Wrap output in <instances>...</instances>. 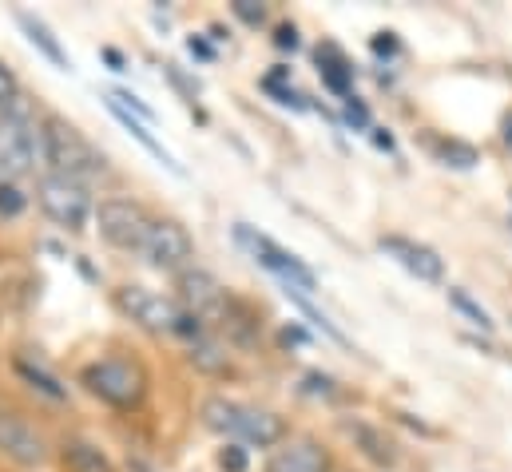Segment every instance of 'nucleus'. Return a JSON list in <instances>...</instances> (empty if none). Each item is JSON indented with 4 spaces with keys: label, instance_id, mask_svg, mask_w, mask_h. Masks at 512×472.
I'll return each instance as SVG.
<instances>
[{
    "label": "nucleus",
    "instance_id": "nucleus-1",
    "mask_svg": "<svg viewBox=\"0 0 512 472\" xmlns=\"http://www.w3.org/2000/svg\"><path fill=\"white\" fill-rule=\"evenodd\" d=\"M40 159H44L48 175H64L76 183H88L108 171L104 151L72 119L56 116V112L40 119Z\"/></svg>",
    "mask_w": 512,
    "mask_h": 472
},
{
    "label": "nucleus",
    "instance_id": "nucleus-2",
    "mask_svg": "<svg viewBox=\"0 0 512 472\" xmlns=\"http://www.w3.org/2000/svg\"><path fill=\"white\" fill-rule=\"evenodd\" d=\"M116 306H120V314L131 318L139 330L159 334V338H187V342H199L203 334H211V330L203 326V318H195V314H187V310L179 306V298L159 294V290H147V286H135V282L116 290Z\"/></svg>",
    "mask_w": 512,
    "mask_h": 472
},
{
    "label": "nucleus",
    "instance_id": "nucleus-3",
    "mask_svg": "<svg viewBox=\"0 0 512 472\" xmlns=\"http://www.w3.org/2000/svg\"><path fill=\"white\" fill-rule=\"evenodd\" d=\"M80 385L112 409H139L147 401L151 377L135 357H100L80 369Z\"/></svg>",
    "mask_w": 512,
    "mask_h": 472
},
{
    "label": "nucleus",
    "instance_id": "nucleus-4",
    "mask_svg": "<svg viewBox=\"0 0 512 472\" xmlns=\"http://www.w3.org/2000/svg\"><path fill=\"white\" fill-rule=\"evenodd\" d=\"M36 155H40V123L32 119V108L20 96L8 112H0V183H16L32 175Z\"/></svg>",
    "mask_w": 512,
    "mask_h": 472
},
{
    "label": "nucleus",
    "instance_id": "nucleus-5",
    "mask_svg": "<svg viewBox=\"0 0 512 472\" xmlns=\"http://www.w3.org/2000/svg\"><path fill=\"white\" fill-rule=\"evenodd\" d=\"M36 203L68 235L88 231V223L96 219V203H92L88 183H76V179H64V175H40L36 179Z\"/></svg>",
    "mask_w": 512,
    "mask_h": 472
},
{
    "label": "nucleus",
    "instance_id": "nucleus-6",
    "mask_svg": "<svg viewBox=\"0 0 512 472\" xmlns=\"http://www.w3.org/2000/svg\"><path fill=\"white\" fill-rule=\"evenodd\" d=\"M235 238L255 254L258 266H266L282 286H294V290H302V294H310L314 286H318V278H314V270L298 258V254H290L286 246H278L270 235H258L255 227H247V223H235Z\"/></svg>",
    "mask_w": 512,
    "mask_h": 472
},
{
    "label": "nucleus",
    "instance_id": "nucleus-7",
    "mask_svg": "<svg viewBox=\"0 0 512 472\" xmlns=\"http://www.w3.org/2000/svg\"><path fill=\"white\" fill-rule=\"evenodd\" d=\"M151 215L143 203L135 199H104L96 207V231L108 246L116 250H128V254H139L143 242H147V231H151Z\"/></svg>",
    "mask_w": 512,
    "mask_h": 472
},
{
    "label": "nucleus",
    "instance_id": "nucleus-8",
    "mask_svg": "<svg viewBox=\"0 0 512 472\" xmlns=\"http://www.w3.org/2000/svg\"><path fill=\"white\" fill-rule=\"evenodd\" d=\"M139 254H143V262L151 270L179 278L187 266H195V238L179 219H155Z\"/></svg>",
    "mask_w": 512,
    "mask_h": 472
},
{
    "label": "nucleus",
    "instance_id": "nucleus-9",
    "mask_svg": "<svg viewBox=\"0 0 512 472\" xmlns=\"http://www.w3.org/2000/svg\"><path fill=\"white\" fill-rule=\"evenodd\" d=\"M0 457L16 469H40L48 465V437L16 409H0Z\"/></svg>",
    "mask_w": 512,
    "mask_h": 472
},
{
    "label": "nucleus",
    "instance_id": "nucleus-10",
    "mask_svg": "<svg viewBox=\"0 0 512 472\" xmlns=\"http://www.w3.org/2000/svg\"><path fill=\"white\" fill-rule=\"evenodd\" d=\"M175 298H179V306H183L187 314L203 318V326H207V322L219 314V306L227 302V286H223L211 270L187 266V270L175 278Z\"/></svg>",
    "mask_w": 512,
    "mask_h": 472
},
{
    "label": "nucleus",
    "instance_id": "nucleus-11",
    "mask_svg": "<svg viewBox=\"0 0 512 472\" xmlns=\"http://www.w3.org/2000/svg\"><path fill=\"white\" fill-rule=\"evenodd\" d=\"M207 330L223 342V346H243V350H251L258 342V330H262V322H258V310L251 302H243V298H235V294H227V302L219 306V314L207 322Z\"/></svg>",
    "mask_w": 512,
    "mask_h": 472
},
{
    "label": "nucleus",
    "instance_id": "nucleus-12",
    "mask_svg": "<svg viewBox=\"0 0 512 472\" xmlns=\"http://www.w3.org/2000/svg\"><path fill=\"white\" fill-rule=\"evenodd\" d=\"M378 246H382L401 270H409L417 282L437 286V282L445 278V258H441L433 246H425V242H413V238H401V235H382Z\"/></svg>",
    "mask_w": 512,
    "mask_h": 472
},
{
    "label": "nucleus",
    "instance_id": "nucleus-13",
    "mask_svg": "<svg viewBox=\"0 0 512 472\" xmlns=\"http://www.w3.org/2000/svg\"><path fill=\"white\" fill-rule=\"evenodd\" d=\"M266 472H330V453L318 437H290L270 453Z\"/></svg>",
    "mask_w": 512,
    "mask_h": 472
},
{
    "label": "nucleus",
    "instance_id": "nucleus-14",
    "mask_svg": "<svg viewBox=\"0 0 512 472\" xmlns=\"http://www.w3.org/2000/svg\"><path fill=\"white\" fill-rule=\"evenodd\" d=\"M286 421L274 413V409H258V405H243L239 409V425H235V437L231 441H239V445H247V449H274V445H282L286 441Z\"/></svg>",
    "mask_w": 512,
    "mask_h": 472
},
{
    "label": "nucleus",
    "instance_id": "nucleus-15",
    "mask_svg": "<svg viewBox=\"0 0 512 472\" xmlns=\"http://www.w3.org/2000/svg\"><path fill=\"white\" fill-rule=\"evenodd\" d=\"M16 24H20V32L28 36V44L52 64V68H60V72H72V56L64 52V44L56 40V32L36 16V12H24V8H16Z\"/></svg>",
    "mask_w": 512,
    "mask_h": 472
},
{
    "label": "nucleus",
    "instance_id": "nucleus-16",
    "mask_svg": "<svg viewBox=\"0 0 512 472\" xmlns=\"http://www.w3.org/2000/svg\"><path fill=\"white\" fill-rule=\"evenodd\" d=\"M104 104H108V112H112V116L120 119V127L128 131L131 139H139V143H143V147H147V151H151V155H155V159H159V163H163V167H167L171 175H179V179L187 175V171H183V167L175 163V155H171V151H167V147H163V143H159V139H155V135L147 131V123H143V119H135L131 112H124V108H120L116 100H108V96H104Z\"/></svg>",
    "mask_w": 512,
    "mask_h": 472
},
{
    "label": "nucleus",
    "instance_id": "nucleus-17",
    "mask_svg": "<svg viewBox=\"0 0 512 472\" xmlns=\"http://www.w3.org/2000/svg\"><path fill=\"white\" fill-rule=\"evenodd\" d=\"M346 429V437L374 461V465H382V469H393V461H397V449H393V441L385 437L382 429H374V425H366V421H346L342 425Z\"/></svg>",
    "mask_w": 512,
    "mask_h": 472
},
{
    "label": "nucleus",
    "instance_id": "nucleus-18",
    "mask_svg": "<svg viewBox=\"0 0 512 472\" xmlns=\"http://www.w3.org/2000/svg\"><path fill=\"white\" fill-rule=\"evenodd\" d=\"M318 76H322V84L334 92V96H354L350 92V80H354V68H350V60L334 48V44H322L318 48Z\"/></svg>",
    "mask_w": 512,
    "mask_h": 472
},
{
    "label": "nucleus",
    "instance_id": "nucleus-19",
    "mask_svg": "<svg viewBox=\"0 0 512 472\" xmlns=\"http://www.w3.org/2000/svg\"><path fill=\"white\" fill-rule=\"evenodd\" d=\"M191 365L199 369V373H211V377H219V373H231V354H227V346L215 338V334H203L199 342H191Z\"/></svg>",
    "mask_w": 512,
    "mask_h": 472
},
{
    "label": "nucleus",
    "instance_id": "nucleus-20",
    "mask_svg": "<svg viewBox=\"0 0 512 472\" xmlns=\"http://www.w3.org/2000/svg\"><path fill=\"white\" fill-rule=\"evenodd\" d=\"M12 369L40 393V397H48V401H64L68 397V389H64V381L56 377V373H48L40 361H28V357H12Z\"/></svg>",
    "mask_w": 512,
    "mask_h": 472
},
{
    "label": "nucleus",
    "instance_id": "nucleus-21",
    "mask_svg": "<svg viewBox=\"0 0 512 472\" xmlns=\"http://www.w3.org/2000/svg\"><path fill=\"white\" fill-rule=\"evenodd\" d=\"M64 469L68 472H112V465H108V457H104L96 445H88V441H72V445L64 449Z\"/></svg>",
    "mask_w": 512,
    "mask_h": 472
},
{
    "label": "nucleus",
    "instance_id": "nucleus-22",
    "mask_svg": "<svg viewBox=\"0 0 512 472\" xmlns=\"http://www.w3.org/2000/svg\"><path fill=\"white\" fill-rule=\"evenodd\" d=\"M449 306H453V310H461V314H465L473 326H481L485 334H493V318H489V310H485V306H481V302H477L469 290L449 286Z\"/></svg>",
    "mask_w": 512,
    "mask_h": 472
},
{
    "label": "nucleus",
    "instance_id": "nucleus-23",
    "mask_svg": "<svg viewBox=\"0 0 512 472\" xmlns=\"http://www.w3.org/2000/svg\"><path fill=\"white\" fill-rule=\"evenodd\" d=\"M441 159H445L449 167L469 171V167H477V147H469V143H461V139H445V143H441Z\"/></svg>",
    "mask_w": 512,
    "mask_h": 472
},
{
    "label": "nucleus",
    "instance_id": "nucleus-24",
    "mask_svg": "<svg viewBox=\"0 0 512 472\" xmlns=\"http://www.w3.org/2000/svg\"><path fill=\"white\" fill-rule=\"evenodd\" d=\"M219 469L223 472H247L251 469V449H247V445H239V441H227V445L219 449Z\"/></svg>",
    "mask_w": 512,
    "mask_h": 472
},
{
    "label": "nucleus",
    "instance_id": "nucleus-25",
    "mask_svg": "<svg viewBox=\"0 0 512 472\" xmlns=\"http://www.w3.org/2000/svg\"><path fill=\"white\" fill-rule=\"evenodd\" d=\"M28 207V195L16 183H0V219H20Z\"/></svg>",
    "mask_w": 512,
    "mask_h": 472
},
{
    "label": "nucleus",
    "instance_id": "nucleus-26",
    "mask_svg": "<svg viewBox=\"0 0 512 472\" xmlns=\"http://www.w3.org/2000/svg\"><path fill=\"white\" fill-rule=\"evenodd\" d=\"M302 393H310V397H334V393H338V381H334L330 373L310 369V373L302 377Z\"/></svg>",
    "mask_w": 512,
    "mask_h": 472
},
{
    "label": "nucleus",
    "instance_id": "nucleus-27",
    "mask_svg": "<svg viewBox=\"0 0 512 472\" xmlns=\"http://www.w3.org/2000/svg\"><path fill=\"white\" fill-rule=\"evenodd\" d=\"M231 12H235L247 28H262V24H266V4H258V0H231Z\"/></svg>",
    "mask_w": 512,
    "mask_h": 472
},
{
    "label": "nucleus",
    "instance_id": "nucleus-28",
    "mask_svg": "<svg viewBox=\"0 0 512 472\" xmlns=\"http://www.w3.org/2000/svg\"><path fill=\"white\" fill-rule=\"evenodd\" d=\"M16 100H20V80H16V72L0 60V112H8Z\"/></svg>",
    "mask_w": 512,
    "mask_h": 472
},
{
    "label": "nucleus",
    "instance_id": "nucleus-29",
    "mask_svg": "<svg viewBox=\"0 0 512 472\" xmlns=\"http://www.w3.org/2000/svg\"><path fill=\"white\" fill-rule=\"evenodd\" d=\"M163 76H167V84H171V88H175V92H179V96H183V100H187V104L195 108V96H199V84H191V80H187V76H183V72H179L175 64H163Z\"/></svg>",
    "mask_w": 512,
    "mask_h": 472
},
{
    "label": "nucleus",
    "instance_id": "nucleus-30",
    "mask_svg": "<svg viewBox=\"0 0 512 472\" xmlns=\"http://www.w3.org/2000/svg\"><path fill=\"white\" fill-rule=\"evenodd\" d=\"M342 104H346V123H350V127H358V131L370 127V108H366L358 96H346Z\"/></svg>",
    "mask_w": 512,
    "mask_h": 472
},
{
    "label": "nucleus",
    "instance_id": "nucleus-31",
    "mask_svg": "<svg viewBox=\"0 0 512 472\" xmlns=\"http://www.w3.org/2000/svg\"><path fill=\"white\" fill-rule=\"evenodd\" d=\"M274 44H278L282 52H294V48H298V28H294V24H278Z\"/></svg>",
    "mask_w": 512,
    "mask_h": 472
},
{
    "label": "nucleus",
    "instance_id": "nucleus-32",
    "mask_svg": "<svg viewBox=\"0 0 512 472\" xmlns=\"http://www.w3.org/2000/svg\"><path fill=\"white\" fill-rule=\"evenodd\" d=\"M374 52H378V56H393V52H397V36H393V32H378V36H374Z\"/></svg>",
    "mask_w": 512,
    "mask_h": 472
},
{
    "label": "nucleus",
    "instance_id": "nucleus-33",
    "mask_svg": "<svg viewBox=\"0 0 512 472\" xmlns=\"http://www.w3.org/2000/svg\"><path fill=\"white\" fill-rule=\"evenodd\" d=\"M187 48H191V56H199V60H215V48H211L203 36H191Z\"/></svg>",
    "mask_w": 512,
    "mask_h": 472
},
{
    "label": "nucleus",
    "instance_id": "nucleus-34",
    "mask_svg": "<svg viewBox=\"0 0 512 472\" xmlns=\"http://www.w3.org/2000/svg\"><path fill=\"white\" fill-rule=\"evenodd\" d=\"M282 342H286V346H302V342H306V334H302L298 326H286V330H282Z\"/></svg>",
    "mask_w": 512,
    "mask_h": 472
},
{
    "label": "nucleus",
    "instance_id": "nucleus-35",
    "mask_svg": "<svg viewBox=\"0 0 512 472\" xmlns=\"http://www.w3.org/2000/svg\"><path fill=\"white\" fill-rule=\"evenodd\" d=\"M100 56H104V60H108V64H112V72H124V56H120V52H116V48H104V52H100Z\"/></svg>",
    "mask_w": 512,
    "mask_h": 472
},
{
    "label": "nucleus",
    "instance_id": "nucleus-36",
    "mask_svg": "<svg viewBox=\"0 0 512 472\" xmlns=\"http://www.w3.org/2000/svg\"><path fill=\"white\" fill-rule=\"evenodd\" d=\"M374 143H378V147H385V151H393V139H389V135H382V131H374Z\"/></svg>",
    "mask_w": 512,
    "mask_h": 472
},
{
    "label": "nucleus",
    "instance_id": "nucleus-37",
    "mask_svg": "<svg viewBox=\"0 0 512 472\" xmlns=\"http://www.w3.org/2000/svg\"><path fill=\"white\" fill-rule=\"evenodd\" d=\"M505 139H509V147H512V119H509V131H505Z\"/></svg>",
    "mask_w": 512,
    "mask_h": 472
}]
</instances>
